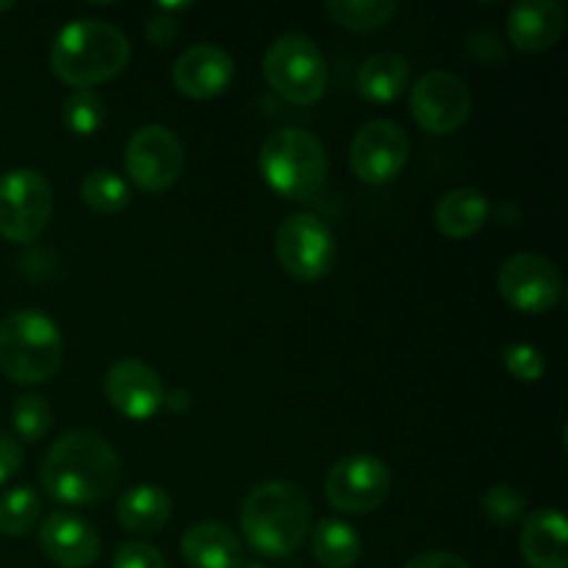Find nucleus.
Here are the masks:
<instances>
[{"label": "nucleus", "mask_w": 568, "mask_h": 568, "mask_svg": "<svg viewBox=\"0 0 568 568\" xmlns=\"http://www.w3.org/2000/svg\"><path fill=\"white\" fill-rule=\"evenodd\" d=\"M244 568H264V566H258V564H247Z\"/></svg>", "instance_id": "37"}, {"label": "nucleus", "mask_w": 568, "mask_h": 568, "mask_svg": "<svg viewBox=\"0 0 568 568\" xmlns=\"http://www.w3.org/2000/svg\"><path fill=\"white\" fill-rule=\"evenodd\" d=\"M311 552L325 568H349L361 558V536L342 519H325L311 532Z\"/></svg>", "instance_id": "23"}, {"label": "nucleus", "mask_w": 568, "mask_h": 568, "mask_svg": "<svg viewBox=\"0 0 568 568\" xmlns=\"http://www.w3.org/2000/svg\"><path fill=\"white\" fill-rule=\"evenodd\" d=\"M103 392L109 403L114 405L116 414L131 422H148L164 405V383L155 375L153 366L144 361L125 358L116 361L103 381Z\"/></svg>", "instance_id": "14"}, {"label": "nucleus", "mask_w": 568, "mask_h": 568, "mask_svg": "<svg viewBox=\"0 0 568 568\" xmlns=\"http://www.w3.org/2000/svg\"><path fill=\"white\" fill-rule=\"evenodd\" d=\"M181 555L192 568H239L242 541L222 521H197L183 532Z\"/></svg>", "instance_id": "19"}, {"label": "nucleus", "mask_w": 568, "mask_h": 568, "mask_svg": "<svg viewBox=\"0 0 568 568\" xmlns=\"http://www.w3.org/2000/svg\"><path fill=\"white\" fill-rule=\"evenodd\" d=\"M521 558L530 568H568V521L558 508L527 514L521 527Z\"/></svg>", "instance_id": "18"}, {"label": "nucleus", "mask_w": 568, "mask_h": 568, "mask_svg": "<svg viewBox=\"0 0 568 568\" xmlns=\"http://www.w3.org/2000/svg\"><path fill=\"white\" fill-rule=\"evenodd\" d=\"M275 255L294 281H320L336 264V236L316 214H292L277 227Z\"/></svg>", "instance_id": "8"}, {"label": "nucleus", "mask_w": 568, "mask_h": 568, "mask_svg": "<svg viewBox=\"0 0 568 568\" xmlns=\"http://www.w3.org/2000/svg\"><path fill=\"white\" fill-rule=\"evenodd\" d=\"M527 499L525 494L516 486H508V483H499V486H491L483 497V514H486L488 521L499 527H510L525 516Z\"/></svg>", "instance_id": "29"}, {"label": "nucleus", "mask_w": 568, "mask_h": 568, "mask_svg": "<svg viewBox=\"0 0 568 568\" xmlns=\"http://www.w3.org/2000/svg\"><path fill=\"white\" fill-rule=\"evenodd\" d=\"M20 466L22 447L9 436V433H0V486H6V483L20 471Z\"/></svg>", "instance_id": "32"}, {"label": "nucleus", "mask_w": 568, "mask_h": 568, "mask_svg": "<svg viewBox=\"0 0 568 568\" xmlns=\"http://www.w3.org/2000/svg\"><path fill=\"white\" fill-rule=\"evenodd\" d=\"M39 547L61 568H89L100 558L98 530L72 510H55L39 525Z\"/></svg>", "instance_id": "16"}, {"label": "nucleus", "mask_w": 568, "mask_h": 568, "mask_svg": "<svg viewBox=\"0 0 568 568\" xmlns=\"http://www.w3.org/2000/svg\"><path fill=\"white\" fill-rule=\"evenodd\" d=\"M325 14L347 31L366 33L392 22V17L397 14V3H388V0H331V3H325Z\"/></svg>", "instance_id": "24"}, {"label": "nucleus", "mask_w": 568, "mask_h": 568, "mask_svg": "<svg viewBox=\"0 0 568 568\" xmlns=\"http://www.w3.org/2000/svg\"><path fill=\"white\" fill-rule=\"evenodd\" d=\"M42 516V497L33 486H17L0 497V532L28 536Z\"/></svg>", "instance_id": "26"}, {"label": "nucleus", "mask_w": 568, "mask_h": 568, "mask_svg": "<svg viewBox=\"0 0 568 568\" xmlns=\"http://www.w3.org/2000/svg\"><path fill=\"white\" fill-rule=\"evenodd\" d=\"M64 338L59 325L37 308H22L0 322V372L20 386L48 383L61 369Z\"/></svg>", "instance_id": "4"}, {"label": "nucleus", "mask_w": 568, "mask_h": 568, "mask_svg": "<svg viewBox=\"0 0 568 568\" xmlns=\"http://www.w3.org/2000/svg\"><path fill=\"white\" fill-rule=\"evenodd\" d=\"M471 111V94L464 78L447 70L425 72L410 89V114L433 136L455 133Z\"/></svg>", "instance_id": "13"}, {"label": "nucleus", "mask_w": 568, "mask_h": 568, "mask_svg": "<svg viewBox=\"0 0 568 568\" xmlns=\"http://www.w3.org/2000/svg\"><path fill=\"white\" fill-rule=\"evenodd\" d=\"M6 9H11V3H0V11H6Z\"/></svg>", "instance_id": "36"}, {"label": "nucleus", "mask_w": 568, "mask_h": 568, "mask_svg": "<svg viewBox=\"0 0 568 568\" xmlns=\"http://www.w3.org/2000/svg\"><path fill=\"white\" fill-rule=\"evenodd\" d=\"M410 159V139L394 120H369L358 128L349 144V166L369 186H383L399 178Z\"/></svg>", "instance_id": "12"}, {"label": "nucleus", "mask_w": 568, "mask_h": 568, "mask_svg": "<svg viewBox=\"0 0 568 568\" xmlns=\"http://www.w3.org/2000/svg\"><path fill=\"white\" fill-rule=\"evenodd\" d=\"M122 466L103 436L92 430L64 433L42 460V488L64 505H94L111 497Z\"/></svg>", "instance_id": "1"}, {"label": "nucleus", "mask_w": 568, "mask_h": 568, "mask_svg": "<svg viewBox=\"0 0 568 568\" xmlns=\"http://www.w3.org/2000/svg\"><path fill=\"white\" fill-rule=\"evenodd\" d=\"M131 61V39L94 17L72 20L55 33L50 70L72 89H92L120 75Z\"/></svg>", "instance_id": "2"}, {"label": "nucleus", "mask_w": 568, "mask_h": 568, "mask_svg": "<svg viewBox=\"0 0 568 568\" xmlns=\"http://www.w3.org/2000/svg\"><path fill=\"white\" fill-rule=\"evenodd\" d=\"M405 568H469L464 558L455 552H422L414 560H408Z\"/></svg>", "instance_id": "33"}, {"label": "nucleus", "mask_w": 568, "mask_h": 568, "mask_svg": "<svg viewBox=\"0 0 568 568\" xmlns=\"http://www.w3.org/2000/svg\"><path fill=\"white\" fill-rule=\"evenodd\" d=\"M566 9L558 0H525L508 14V39L516 50L544 53L564 37Z\"/></svg>", "instance_id": "17"}, {"label": "nucleus", "mask_w": 568, "mask_h": 568, "mask_svg": "<svg viewBox=\"0 0 568 568\" xmlns=\"http://www.w3.org/2000/svg\"><path fill=\"white\" fill-rule=\"evenodd\" d=\"M164 403L170 405L172 410H186L189 405H192V394L183 392V388H175V392H170V397H164Z\"/></svg>", "instance_id": "35"}, {"label": "nucleus", "mask_w": 568, "mask_h": 568, "mask_svg": "<svg viewBox=\"0 0 568 568\" xmlns=\"http://www.w3.org/2000/svg\"><path fill=\"white\" fill-rule=\"evenodd\" d=\"M236 75L231 53L220 44H194L183 50L172 67V81L183 98L214 100L225 92Z\"/></svg>", "instance_id": "15"}, {"label": "nucleus", "mask_w": 568, "mask_h": 568, "mask_svg": "<svg viewBox=\"0 0 568 568\" xmlns=\"http://www.w3.org/2000/svg\"><path fill=\"white\" fill-rule=\"evenodd\" d=\"M258 166L275 194L286 200H311L325 186V144L300 128H281L261 144Z\"/></svg>", "instance_id": "5"}, {"label": "nucleus", "mask_w": 568, "mask_h": 568, "mask_svg": "<svg viewBox=\"0 0 568 568\" xmlns=\"http://www.w3.org/2000/svg\"><path fill=\"white\" fill-rule=\"evenodd\" d=\"M61 116H64V125L70 128L75 136H94L105 122V103L100 94L92 92V89H75V92L64 100Z\"/></svg>", "instance_id": "27"}, {"label": "nucleus", "mask_w": 568, "mask_h": 568, "mask_svg": "<svg viewBox=\"0 0 568 568\" xmlns=\"http://www.w3.org/2000/svg\"><path fill=\"white\" fill-rule=\"evenodd\" d=\"M53 216V189L37 170H9L0 175V236L31 244Z\"/></svg>", "instance_id": "7"}, {"label": "nucleus", "mask_w": 568, "mask_h": 568, "mask_svg": "<svg viewBox=\"0 0 568 568\" xmlns=\"http://www.w3.org/2000/svg\"><path fill=\"white\" fill-rule=\"evenodd\" d=\"M410 61L399 53H375L361 64L358 92L372 103H392L408 89Z\"/></svg>", "instance_id": "22"}, {"label": "nucleus", "mask_w": 568, "mask_h": 568, "mask_svg": "<svg viewBox=\"0 0 568 568\" xmlns=\"http://www.w3.org/2000/svg\"><path fill=\"white\" fill-rule=\"evenodd\" d=\"M503 364L521 383L541 381L544 369H547V361H544L541 349H536L532 344H508L503 349Z\"/></svg>", "instance_id": "30"}, {"label": "nucleus", "mask_w": 568, "mask_h": 568, "mask_svg": "<svg viewBox=\"0 0 568 568\" xmlns=\"http://www.w3.org/2000/svg\"><path fill=\"white\" fill-rule=\"evenodd\" d=\"M392 494V471L375 455H344L325 477V497L347 516H366Z\"/></svg>", "instance_id": "9"}, {"label": "nucleus", "mask_w": 568, "mask_h": 568, "mask_svg": "<svg viewBox=\"0 0 568 568\" xmlns=\"http://www.w3.org/2000/svg\"><path fill=\"white\" fill-rule=\"evenodd\" d=\"M81 200L94 214H120L131 203V189L116 172L92 170L81 181Z\"/></svg>", "instance_id": "25"}, {"label": "nucleus", "mask_w": 568, "mask_h": 568, "mask_svg": "<svg viewBox=\"0 0 568 568\" xmlns=\"http://www.w3.org/2000/svg\"><path fill=\"white\" fill-rule=\"evenodd\" d=\"M144 33H148L150 42L159 44V48H164V44H170L172 39H175L178 26H175V20H172V17L159 14V17H153V20L148 22V28H144Z\"/></svg>", "instance_id": "34"}, {"label": "nucleus", "mask_w": 568, "mask_h": 568, "mask_svg": "<svg viewBox=\"0 0 568 568\" xmlns=\"http://www.w3.org/2000/svg\"><path fill=\"white\" fill-rule=\"evenodd\" d=\"M183 170V148L175 131L164 125H144L125 144V175L136 189L161 194L172 189Z\"/></svg>", "instance_id": "10"}, {"label": "nucleus", "mask_w": 568, "mask_h": 568, "mask_svg": "<svg viewBox=\"0 0 568 568\" xmlns=\"http://www.w3.org/2000/svg\"><path fill=\"white\" fill-rule=\"evenodd\" d=\"M172 497L155 483L131 486L116 503V521L133 536H153L170 521Z\"/></svg>", "instance_id": "20"}, {"label": "nucleus", "mask_w": 568, "mask_h": 568, "mask_svg": "<svg viewBox=\"0 0 568 568\" xmlns=\"http://www.w3.org/2000/svg\"><path fill=\"white\" fill-rule=\"evenodd\" d=\"M264 75L270 87L294 105H311L327 92V61L320 44L305 33H286L270 44Z\"/></svg>", "instance_id": "6"}, {"label": "nucleus", "mask_w": 568, "mask_h": 568, "mask_svg": "<svg viewBox=\"0 0 568 568\" xmlns=\"http://www.w3.org/2000/svg\"><path fill=\"white\" fill-rule=\"evenodd\" d=\"M497 288L505 303L521 314H549L560 303L564 277L547 255L516 253L499 266Z\"/></svg>", "instance_id": "11"}, {"label": "nucleus", "mask_w": 568, "mask_h": 568, "mask_svg": "<svg viewBox=\"0 0 568 568\" xmlns=\"http://www.w3.org/2000/svg\"><path fill=\"white\" fill-rule=\"evenodd\" d=\"M488 197L477 189H453L433 209V222L447 239H469L486 225Z\"/></svg>", "instance_id": "21"}, {"label": "nucleus", "mask_w": 568, "mask_h": 568, "mask_svg": "<svg viewBox=\"0 0 568 568\" xmlns=\"http://www.w3.org/2000/svg\"><path fill=\"white\" fill-rule=\"evenodd\" d=\"M114 568H166V560L153 544L128 541L116 549Z\"/></svg>", "instance_id": "31"}, {"label": "nucleus", "mask_w": 568, "mask_h": 568, "mask_svg": "<svg viewBox=\"0 0 568 568\" xmlns=\"http://www.w3.org/2000/svg\"><path fill=\"white\" fill-rule=\"evenodd\" d=\"M11 425H14L17 436L22 442H42L48 436L50 425H53V410H50L48 399L39 397V394H22V397H17L14 405H11Z\"/></svg>", "instance_id": "28"}, {"label": "nucleus", "mask_w": 568, "mask_h": 568, "mask_svg": "<svg viewBox=\"0 0 568 568\" xmlns=\"http://www.w3.org/2000/svg\"><path fill=\"white\" fill-rule=\"evenodd\" d=\"M311 499L297 483L266 480L242 505V532L264 558H292L311 532Z\"/></svg>", "instance_id": "3"}]
</instances>
